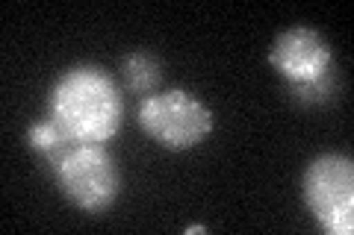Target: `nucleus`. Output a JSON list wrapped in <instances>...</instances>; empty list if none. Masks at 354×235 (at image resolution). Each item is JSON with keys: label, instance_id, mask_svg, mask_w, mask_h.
Masks as SVG:
<instances>
[{"label": "nucleus", "instance_id": "obj_1", "mask_svg": "<svg viewBox=\"0 0 354 235\" xmlns=\"http://www.w3.org/2000/svg\"><path fill=\"white\" fill-rule=\"evenodd\" d=\"M48 115L77 144H104L118 136L124 121V97L115 80L97 65L65 71L48 97Z\"/></svg>", "mask_w": 354, "mask_h": 235}, {"label": "nucleus", "instance_id": "obj_2", "mask_svg": "<svg viewBox=\"0 0 354 235\" xmlns=\"http://www.w3.org/2000/svg\"><path fill=\"white\" fill-rule=\"evenodd\" d=\"M139 127L165 150L183 153L192 150L213 132V112H209L195 94L183 88L157 92L145 97L136 112Z\"/></svg>", "mask_w": 354, "mask_h": 235}, {"label": "nucleus", "instance_id": "obj_3", "mask_svg": "<svg viewBox=\"0 0 354 235\" xmlns=\"http://www.w3.org/2000/svg\"><path fill=\"white\" fill-rule=\"evenodd\" d=\"M304 203L328 235L354 232V165L348 156H319L304 171Z\"/></svg>", "mask_w": 354, "mask_h": 235}, {"label": "nucleus", "instance_id": "obj_4", "mask_svg": "<svg viewBox=\"0 0 354 235\" xmlns=\"http://www.w3.org/2000/svg\"><path fill=\"white\" fill-rule=\"evenodd\" d=\"M53 174L59 192L88 215L106 212L121 192L118 167L104 144H74Z\"/></svg>", "mask_w": 354, "mask_h": 235}, {"label": "nucleus", "instance_id": "obj_5", "mask_svg": "<svg viewBox=\"0 0 354 235\" xmlns=\"http://www.w3.org/2000/svg\"><path fill=\"white\" fill-rule=\"evenodd\" d=\"M269 65L290 85H307L334 71V50L313 27H292L274 39Z\"/></svg>", "mask_w": 354, "mask_h": 235}, {"label": "nucleus", "instance_id": "obj_6", "mask_svg": "<svg viewBox=\"0 0 354 235\" xmlns=\"http://www.w3.org/2000/svg\"><path fill=\"white\" fill-rule=\"evenodd\" d=\"M74 144H77V141H74L50 115L44 118V121H36V124L27 130V147H30L32 153H39L50 167H57V165L65 159V153L74 147Z\"/></svg>", "mask_w": 354, "mask_h": 235}, {"label": "nucleus", "instance_id": "obj_7", "mask_svg": "<svg viewBox=\"0 0 354 235\" xmlns=\"http://www.w3.org/2000/svg\"><path fill=\"white\" fill-rule=\"evenodd\" d=\"M121 76H124V83L133 94H139L142 100L157 94V85L162 80V71H160V62L157 56H151L145 50H136L124 56V62H121Z\"/></svg>", "mask_w": 354, "mask_h": 235}, {"label": "nucleus", "instance_id": "obj_8", "mask_svg": "<svg viewBox=\"0 0 354 235\" xmlns=\"http://www.w3.org/2000/svg\"><path fill=\"white\" fill-rule=\"evenodd\" d=\"M334 88H337V76L334 71L325 74L322 80H316V83H307V85H290V92L292 97L298 100V103H304V106H316V103H325V100H330V94H334Z\"/></svg>", "mask_w": 354, "mask_h": 235}]
</instances>
